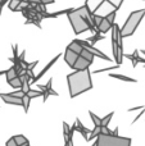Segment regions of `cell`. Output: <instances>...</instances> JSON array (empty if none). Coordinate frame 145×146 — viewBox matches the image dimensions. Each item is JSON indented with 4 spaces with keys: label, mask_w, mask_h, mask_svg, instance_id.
Here are the masks:
<instances>
[{
    "label": "cell",
    "mask_w": 145,
    "mask_h": 146,
    "mask_svg": "<svg viewBox=\"0 0 145 146\" xmlns=\"http://www.w3.org/2000/svg\"><path fill=\"white\" fill-rule=\"evenodd\" d=\"M90 64L91 63H90L89 60H86V59L82 58V56H78V59H77V62L74 63L72 69H74V71H85V69H89Z\"/></svg>",
    "instance_id": "cell-8"
},
{
    "label": "cell",
    "mask_w": 145,
    "mask_h": 146,
    "mask_svg": "<svg viewBox=\"0 0 145 146\" xmlns=\"http://www.w3.org/2000/svg\"><path fill=\"white\" fill-rule=\"evenodd\" d=\"M22 1H23V0H10V1L8 3V8H9L12 12H15V9L19 7Z\"/></svg>",
    "instance_id": "cell-20"
},
{
    "label": "cell",
    "mask_w": 145,
    "mask_h": 146,
    "mask_svg": "<svg viewBox=\"0 0 145 146\" xmlns=\"http://www.w3.org/2000/svg\"><path fill=\"white\" fill-rule=\"evenodd\" d=\"M113 135H114V136H118V127L114 129V131H113Z\"/></svg>",
    "instance_id": "cell-35"
},
{
    "label": "cell",
    "mask_w": 145,
    "mask_h": 146,
    "mask_svg": "<svg viewBox=\"0 0 145 146\" xmlns=\"http://www.w3.org/2000/svg\"><path fill=\"white\" fill-rule=\"evenodd\" d=\"M144 15H145V8L144 9L135 10V12H132L128 15V18L126 19V23L121 28V32H122L123 37H130L131 35H134V32L136 31L138 26L140 25Z\"/></svg>",
    "instance_id": "cell-2"
},
{
    "label": "cell",
    "mask_w": 145,
    "mask_h": 146,
    "mask_svg": "<svg viewBox=\"0 0 145 146\" xmlns=\"http://www.w3.org/2000/svg\"><path fill=\"white\" fill-rule=\"evenodd\" d=\"M112 27H113V26L110 25V23L108 22V21L105 19V17H104V18H103V21H102V23L98 26L96 33H105V32H108V31H109Z\"/></svg>",
    "instance_id": "cell-10"
},
{
    "label": "cell",
    "mask_w": 145,
    "mask_h": 146,
    "mask_svg": "<svg viewBox=\"0 0 145 146\" xmlns=\"http://www.w3.org/2000/svg\"><path fill=\"white\" fill-rule=\"evenodd\" d=\"M37 63H39V62H37V60H35L32 64H30V66H28V69H31V71H33V68H35V67L37 66Z\"/></svg>",
    "instance_id": "cell-34"
},
{
    "label": "cell",
    "mask_w": 145,
    "mask_h": 146,
    "mask_svg": "<svg viewBox=\"0 0 145 146\" xmlns=\"http://www.w3.org/2000/svg\"><path fill=\"white\" fill-rule=\"evenodd\" d=\"M0 98H1V100L4 101L5 104H12V105H23V101L22 99L19 98H14V96H12L10 94H0Z\"/></svg>",
    "instance_id": "cell-7"
},
{
    "label": "cell",
    "mask_w": 145,
    "mask_h": 146,
    "mask_svg": "<svg viewBox=\"0 0 145 146\" xmlns=\"http://www.w3.org/2000/svg\"><path fill=\"white\" fill-rule=\"evenodd\" d=\"M102 133L103 135H113V131H110L108 127H102Z\"/></svg>",
    "instance_id": "cell-31"
},
{
    "label": "cell",
    "mask_w": 145,
    "mask_h": 146,
    "mask_svg": "<svg viewBox=\"0 0 145 146\" xmlns=\"http://www.w3.org/2000/svg\"><path fill=\"white\" fill-rule=\"evenodd\" d=\"M102 38H104V37H102V35H100V33H95V35L92 36V37H90V38H86V40L89 41L90 44H92V45H94V44L96 42V41L102 40Z\"/></svg>",
    "instance_id": "cell-25"
},
{
    "label": "cell",
    "mask_w": 145,
    "mask_h": 146,
    "mask_svg": "<svg viewBox=\"0 0 145 146\" xmlns=\"http://www.w3.org/2000/svg\"><path fill=\"white\" fill-rule=\"evenodd\" d=\"M31 99L33 98H39V96H43V91H37V90H30L27 94Z\"/></svg>",
    "instance_id": "cell-26"
},
{
    "label": "cell",
    "mask_w": 145,
    "mask_h": 146,
    "mask_svg": "<svg viewBox=\"0 0 145 146\" xmlns=\"http://www.w3.org/2000/svg\"><path fill=\"white\" fill-rule=\"evenodd\" d=\"M113 114H114V111H110V113L107 114L104 118H102V127H108V124H109V122H110V119H112Z\"/></svg>",
    "instance_id": "cell-22"
},
{
    "label": "cell",
    "mask_w": 145,
    "mask_h": 146,
    "mask_svg": "<svg viewBox=\"0 0 145 146\" xmlns=\"http://www.w3.org/2000/svg\"><path fill=\"white\" fill-rule=\"evenodd\" d=\"M8 83H9V85L12 86L13 88H19V90L22 88V85H23V82L21 81V78H19V77H17V78H14V80L9 81Z\"/></svg>",
    "instance_id": "cell-19"
},
{
    "label": "cell",
    "mask_w": 145,
    "mask_h": 146,
    "mask_svg": "<svg viewBox=\"0 0 145 146\" xmlns=\"http://www.w3.org/2000/svg\"><path fill=\"white\" fill-rule=\"evenodd\" d=\"M116 13H117V9H114V10H113L112 13H109V14H108L107 17H105V19H107L108 22H109V23H110V25H112V26L114 25V18H116Z\"/></svg>",
    "instance_id": "cell-24"
},
{
    "label": "cell",
    "mask_w": 145,
    "mask_h": 146,
    "mask_svg": "<svg viewBox=\"0 0 145 146\" xmlns=\"http://www.w3.org/2000/svg\"><path fill=\"white\" fill-rule=\"evenodd\" d=\"M1 1H3V0H0V3H1Z\"/></svg>",
    "instance_id": "cell-39"
},
{
    "label": "cell",
    "mask_w": 145,
    "mask_h": 146,
    "mask_svg": "<svg viewBox=\"0 0 145 146\" xmlns=\"http://www.w3.org/2000/svg\"><path fill=\"white\" fill-rule=\"evenodd\" d=\"M78 54L77 53H74V51H72L71 49H68L67 48V50H66V54H64V60H66V63L68 64L71 68H73V66H74V63L77 62V59H78Z\"/></svg>",
    "instance_id": "cell-6"
},
{
    "label": "cell",
    "mask_w": 145,
    "mask_h": 146,
    "mask_svg": "<svg viewBox=\"0 0 145 146\" xmlns=\"http://www.w3.org/2000/svg\"><path fill=\"white\" fill-rule=\"evenodd\" d=\"M13 139L15 140V142H17L18 146H26V145L30 144V142H28V140L26 139L23 135H15V136H13Z\"/></svg>",
    "instance_id": "cell-15"
},
{
    "label": "cell",
    "mask_w": 145,
    "mask_h": 146,
    "mask_svg": "<svg viewBox=\"0 0 145 146\" xmlns=\"http://www.w3.org/2000/svg\"><path fill=\"white\" fill-rule=\"evenodd\" d=\"M109 77L112 78H117V80H121V81H125V82H138L135 78H131V77H127V76H122V74H116V73H110Z\"/></svg>",
    "instance_id": "cell-14"
},
{
    "label": "cell",
    "mask_w": 145,
    "mask_h": 146,
    "mask_svg": "<svg viewBox=\"0 0 145 146\" xmlns=\"http://www.w3.org/2000/svg\"><path fill=\"white\" fill-rule=\"evenodd\" d=\"M41 1V4H44V5H48V4H53L55 0H40Z\"/></svg>",
    "instance_id": "cell-33"
},
{
    "label": "cell",
    "mask_w": 145,
    "mask_h": 146,
    "mask_svg": "<svg viewBox=\"0 0 145 146\" xmlns=\"http://www.w3.org/2000/svg\"><path fill=\"white\" fill-rule=\"evenodd\" d=\"M21 90H22L25 94H28V91L31 90L30 88V81H23V85H22V88H21Z\"/></svg>",
    "instance_id": "cell-28"
},
{
    "label": "cell",
    "mask_w": 145,
    "mask_h": 146,
    "mask_svg": "<svg viewBox=\"0 0 145 146\" xmlns=\"http://www.w3.org/2000/svg\"><path fill=\"white\" fill-rule=\"evenodd\" d=\"M92 146H96V142H95V144H94V145H92Z\"/></svg>",
    "instance_id": "cell-37"
},
{
    "label": "cell",
    "mask_w": 145,
    "mask_h": 146,
    "mask_svg": "<svg viewBox=\"0 0 145 146\" xmlns=\"http://www.w3.org/2000/svg\"><path fill=\"white\" fill-rule=\"evenodd\" d=\"M76 129L82 135V137H85V139H87V137H89V135L91 133V131H90V129H87L86 127L82 126V123L80 122V119H76Z\"/></svg>",
    "instance_id": "cell-11"
},
{
    "label": "cell",
    "mask_w": 145,
    "mask_h": 146,
    "mask_svg": "<svg viewBox=\"0 0 145 146\" xmlns=\"http://www.w3.org/2000/svg\"><path fill=\"white\" fill-rule=\"evenodd\" d=\"M118 51H120V48H118V42H116V41H112V53H113V56H114V60H116V63H117V66H120Z\"/></svg>",
    "instance_id": "cell-17"
},
{
    "label": "cell",
    "mask_w": 145,
    "mask_h": 146,
    "mask_svg": "<svg viewBox=\"0 0 145 146\" xmlns=\"http://www.w3.org/2000/svg\"><path fill=\"white\" fill-rule=\"evenodd\" d=\"M80 56H82V58H85L86 60H89L90 63L92 64V62H94V54L91 53V51L89 50V49H86V48H84V50H82V53H81V55Z\"/></svg>",
    "instance_id": "cell-16"
},
{
    "label": "cell",
    "mask_w": 145,
    "mask_h": 146,
    "mask_svg": "<svg viewBox=\"0 0 145 146\" xmlns=\"http://www.w3.org/2000/svg\"><path fill=\"white\" fill-rule=\"evenodd\" d=\"M64 146H69V144H68V141H64Z\"/></svg>",
    "instance_id": "cell-36"
},
{
    "label": "cell",
    "mask_w": 145,
    "mask_h": 146,
    "mask_svg": "<svg viewBox=\"0 0 145 146\" xmlns=\"http://www.w3.org/2000/svg\"><path fill=\"white\" fill-rule=\"evenodd\" d=\"M100 133H102V127H94V129H92L91 133L89 135V137L86 139V141H91V140L95 139V137L98 139V136H99Z\"/></svg>",
    "instance_id": "cell-18"
},
{
    "label": "cell",
    "mask_w": 145,
    "mask_h": 146,
    "mask_svg": "<svg viewBox=\"0 0 145 146\" xmlns=\"http://www.w3.org/2000/svg\"><path fill=\"white\" fill-rule=\"evenodd\" d=\"M69 19V23H71L72 28H73V32L76 35H80V33L85 32V31H90V27L87 25V22L82 18L81 13L78 12V9H73L67 14Z\"/></svg>",
    "instance_id": "cell-4"
},
{
    "label": "cell",
    "mask_w": 145,
    "mask_h": 146,
    "mask_svg": "<svg viewBox=\"0 0 145 146\" xmlns=\"http://www.w3.org/2000/svg\"><path fill=\"white\" fill-rule=\"evenodd\" d=\"M26 146H31V145H30V144H28V145H26Z\"/></svg>",
    "instance_id": "cell-38"
},
{
    "label": "cell",
    "mask_w": 145,
    "mask_h": 146,
    "mask_svg": "<svg viewBox=\"0 0 145 146\" xmlns=\"http://www.w3.org/2000/svg\"><path fill=\"white\" fill-rule=\"evenodd\" d=\"M22 101H23V105H22V106H23V109H25V111L27 113V111H28V108H30V101H31V98L27 95V94H26V95L22 98Z\"/></svg>",
    "instance_id": "cell-23"
},
{
    "label": "cell",
    "mask_w": 145,
    "mask_h": 146,
    "mask_svg": "<svg viewBox=\"0 0 145 146\" xmlns=\"http://www.w3.org/2000/svg\"><path fill=\"white\" fill-rule=\"evenodd\" d=\"M103 18L104 17H102V15H96V14H94V19H92V22H94V26L98 28V26L102 23V21H103Z\"/></svg>",
    "instance_id": "cell-27"
},
{
    "label": "cell",
    "mask_w": 145,
    "mask_h": 146,
    "mask_svg": "<svg viewBox=\"0 0 145 146\" xmlns=\"http://www.w3.org/2000/svg\"><path fill=\"white\" fill-rule=\"evenodd\" d=\"M67 83H68L69 96L73 99L92 88L91 73H90L89 69L69 73L67 76Z\"/></svg>",
    "instance_id": "cell-1"
},
{
    "label": "cell",
    "mask_w": 145,
    "mask_h": 146,
    "mask_svg": "<svg viewBox=\"0 0 145 146\" xmlns=\"http://www.w3.org/2000/svg\"><path fill=\"white\" fill-rule=\"evenodd\" d=\"M96 146H131V139L100 133L96 140Z\"/></svg>",
    "instance_id": "cell-3"
},
{
    "label": "cell",
    "mask_w": 145,
    "mask_h": 146,
    "mask_svg": "<svg viewBox=\"0 0 145 146\" xmlns=\"http://www.w3.org/2000/svg\"><path fill=\"white\" fill-rule=\"evenodd\" d=\"M68 49H71L72 51H74V53H77L78 55H81V53H82V50H84V46H81L78 44V41L77 40H74V41H72L71 44H69L68 46H67Z\"/></svg>",
    "instance_id": "cell-12"
},
{
    "label": "cell",
    "mask_w": 145,
    "mask_h": 146,
    "mask_svg": "<svg viewBox=\"0 0 145 146\" xmlns=\"http://www.w3.org/2000/svg\"><path fill=\"white\" fill-rule=\"evenodd\" d=\"M89 115L91 117L92 122H94V126L95 127H102V118H99V117L96 115V114H94L92 111H89Z\"/></svg>",
    "instance_id": "cell-21"
},
{
    "label": "cell",
    "mask_w": 145,
    "mask_h": 146,
    "mask_svg": "<svg viewBox=\"0 0 145 146\" xmlns=\"http://www.w3.org/2000/svg\"><path fill=\"white\" fill-rule=\"evenodd\" d=\"M59 56H61V55H57V56H55V58H53V59H51V62H49V63H48V64H46V66H45V68H44V69H43V71H41V72H40V73H39V74H37V76H36V77H35V80H33V81H32V83H35V82H36V81H39V80H40V78H41V77H43V76H44V74H45V73H46V72H48V71H49V69H50V68H51V67H53V66H54V64H55V62H57V60H58V59H59Z\"/></svg>",
    "instance_id": "cell-9"
},
{
    "label": "cell",
    "mask_w": 145,
    "mask_h": 146,
    "mask_svg": "<svg viewBox=\"0 0 145 146\" xmlns=\"http://www.w3.org/2000/svg\"><path fill=\"white\" fill-rule=\"evenodd\" d=\"M120 68V66H114V67H110V68H104V69H98V71H94V73H102L105 71H113V69H117Z\"/></svg>",
    "instance_id": "cell-29"
},
{
    "label": "cell",
    "mask_w": 145,
    "mask_h": 146,
    "mask_svg": "<svg viewBox=\"0 0 145 146\" xmlns=\"http://www.w3.org/2000/svg\"><path fill=\"white\" fill-rule=\"evenodd\" d=\"M5 77H7V82H9V81L19 77V76H18L17 69H15V67H10L9 69H7V72H5Z\"/></svg>",
    "instance_id": "cell-13"
},
{
    "label": "cell",
    "mask_w": 145,
    "mask_h": 146,
    "mask_svg": "<svg viewBox=\"0 0 145 146\" xmlns=\"http://www.w3.org/2000/svg\"><path fill=\"white\" fill-rule=\"evenodd\" d=\"M78 41V44L81 46H84V48H86V49H89L90 51H91L92 54H94L95 56H98V58H102V59H104V60H107V62H110V59H109V56H107L104 53H102L100 50H98L96 48H95L92 44H90L87 40H77Z\"/></svg>",
    "instance_id": "cell-5"
},
{
    "label": "cell",
    "mask_w": 145,
    "mask_h": 146,
    "mask_svg": "<svg viewBox=\"0 0 145 146\" xmlns=\"http://www.w3.org/2000/svg\"><path fill=\"white\" fill-rule=\"evenodd\" d=\"M5 146H18V145H17V142H15V140L13 139V137H10V139L7 141V145Z\"/></svg>",
    "instance_id": "cell-30"
},
{
    "label": "cell",
    "mask_w": 145,
    "mask_h": 146,
    "mask_svg": "<svg viewBox=\"0 0 145 146\" xmlns=\"http://www.w3.org/2000/svg\"><path fill=\"white\" fill-rule=\"evenodd\" d=\"M23 1L28 3V4H35V5H40L41 4L40 0H23Z\"/></svg>",
    "instance_id": "cell-32"
}]
</instances>
